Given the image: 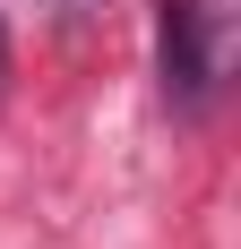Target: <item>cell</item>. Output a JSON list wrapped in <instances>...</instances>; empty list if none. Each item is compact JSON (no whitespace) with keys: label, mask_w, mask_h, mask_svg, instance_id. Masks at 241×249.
Masks as SVG:
<instances>
[{"label":"cell","mask_w":241,"mask_h":249,"mask_svg":"<svg viewBox=\"0 0 241 249\" xmlns=\"http://www.w3.org/2000/svg\"><path fill=\"white\" fill-rule=\"evenodd\" d=\"M52 9H60V18H95L103 0H52Z\"/></svg>","instance_id":"obj_1"},{"label":"cell","mask_w":241,"mask_h":249,"mask_svg":"<svg viewBox=\"0 0 241 249\" xmlns=\"http://www.w3.org/2000/svg\"><path fill=\"white\" fill-rule=\"evenodd\" d=\"M0 77H9V43H0Z\"/></svg>","instance_id":"obj_2"}]
</instances>
